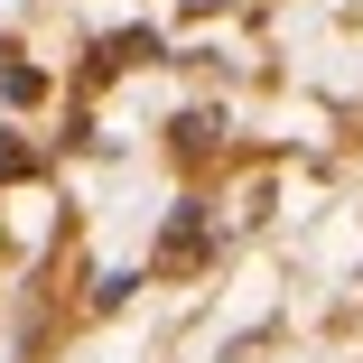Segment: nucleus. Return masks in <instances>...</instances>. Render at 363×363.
Listing matches in <instances>:
<instances>
[]
</instances>
